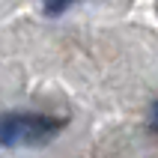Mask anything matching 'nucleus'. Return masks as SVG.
I'll return each mask as SVG.
<instances>
[{
  "label": "nucleus",
  "mask_w": 158,
  "mask_h": 158,
  "mask_svg": "<svg viewBox=\"0 0 158 158\" xmlns=\"http://www.w3.org/2000/svg\"><path fill=\"white\" fill-rule=\"evenodd\" d=\"M66 116L45 114V110H9L0 114V146L3 149H27L45 146L60 137L66 128Z\"/></svg>",
  "instance_id": "f257e3e1"
},
{
  "label": "nucleus",
  "mask_w": 158,
  "mask_h": 158,
  "mask_svg": "<svg viewBox=\"0 0 158 158\" xmlns=\"http://www.w3.org/2000/svg\"><path fill=\"white\" fill-rule=\"evenodd\" d=\"M45 3V12H48V15H60L63 9L69 6V3H75V0H42Z\"/></svg>",
  "instance_id": "f03ea898"
},
{
  "label": "nucleus",
  "mask_w": 158,
  "mask_h": 158,
  "mask_svg": "<svg viewBox=\"0 0 158 158\" xmlns=\"http://www.w3.org/2000/svg\"><path fill=\"white\" fill-rule=\"evenodd\" d=\"M149 128L158 134V102H155V107H152V116H149Z\"/></svg>",
  "instance_id": "7ed1b4c3"
}]
</instances>
